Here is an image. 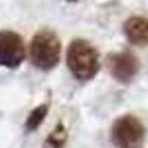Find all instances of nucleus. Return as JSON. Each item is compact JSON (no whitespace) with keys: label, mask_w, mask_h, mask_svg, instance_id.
I'll use <instances>...</instances> for the list:
<instances>
[{"label":"nucleus","mask_w":148,"mask_h":148,"mask_svg":"<svg viewBox=\"0 0 148 148\" xmlns=\"http://www.w3.org/2000/svg\"><path fill=\"white\" fill-rule=\"evenodd\" d=\"M67 66L77 79L88 81L99 71V53L86 40L77 38L67 48Z\"/></svg>","instance_id":"nucleus-1"},{"label":"nucleus","mask_w":148,"mask_h":148,"mask_svg":"<svg viewBox=\"0 0 148 148\" xmlns=\"http://www.w3.org/2000/svg\"><path fill=\"white\" fill-rule=\"evenodd\" d=\"M60 51L62 47L58 36L47 29L40 30L34 34L29 47L30 62L40 70H52L60 60Z\"/></svg>","instance_id":"nucleus-2"},{"label":"nucleus","mask_w":148,"mask_h":148,"mask_svg":"<svg viewBox=\"0 0 148 148\" xmlns=\"http://www.w3.org/2000/svg\"><path fill=\"white\" fill-rule=\"evenodd\" d=\"M111 140L118 148H141L145 140V129L134 115H123L114 122Z\"/></svg>","instance_id":"nucleus-3"},{"label":"nucleus","mask_w":148,"mask_h":148,"mask_svg":"<svg viewBox=\"0 0 148 148\" xmlns=\"http://www.w3.org/2000/svg\"><path fill=\"white\" fill-rule=\"evenodd\" d=\"M25 59V45L22 37L11 30H0V66L18 67Z\"/></svg>","instance_id":"nucleus-4"},{"label":"nucleus","mask_w":148,"mask_h":148,"mask_svg":"<svg viewBox=\"0 0 148 148\" xmlns=\"http://www.w3.org/2000/svg\"><path fill=\"white\" fill-rule=\"evenodd\" d=\"M107 67L110 74L121 84H129L138 73V59L129 51L111 53L107 58Z\"/></svg>","instance_id":"nucleus-5"},{"label":"nucleus","mask_w":148,"mask_h":148,"mask_svg":"<svg viewBox=\"0 0 148 148\" xmlns=\"http://www.w3.org/2000/svg\"><path fill=\"white\" fill-rule=\"evenodd\" d=\"M125 36L130 44L144 47L148 44V21L141 16H132L123 25Z\"/></svg>","instance_id":"nucleus-6"},{"label":"nucleus","mask_w":148,"mask_h":148,"mask_svg":"<svg viewBox=\"0 0 148 148\" xmlns=\"http://www.w3.org/2000/svg\"><path fill=\"white\" fill-rule=\"evenodd\" d=\"M66 137H67L66 129L62 123H59L58 126L48 134L42 148H63L64 143H66Z\"/></svg>","instance_id":"nucleus-7"},{"label":"nucleus","mask_w":148,"mask_h":148,"mask_svg":"<svg viewBox=\"0 0 148 148\" xmlns=\"http://www.w3.org/2000/svg\"><path fill=\"white\" fill-rule=\"evenodd\" d=\"M47 112H48L47 104H40L38 107H36V108L29 114V116H27V119H26V129L27 130H29V132L36 130L37 127L42 123V121L45 119Z\"/></svg>","instance_id":"nucleus-8"},{"label":"nucleus","mask_w":148,"mask_h":148,"mask_svg":"<svg viewBox=\"0 0 148 148\" xmlns=\"http://www.w3.org/2000/svg\"><path fill=\"white\" fill-rule=\"evenodd\" d=\"M69 1H77V0H69Z\"/></svg>","instance_id":"nucleus-9"}]
</instances>
